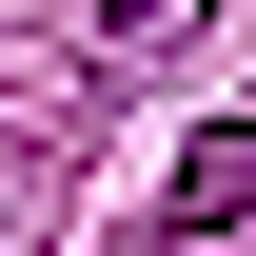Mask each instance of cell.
Returning a JSON list of instances; mask_svg holds the SVG:
<instances>
[{
    "instance_id": "cell-1",
    "label": "cell",
    "mask_w": 256,
    "mask_h": 256,
    "mask_svg": "<svg viewBox=\"0 0 256 256\" xmlns=\"http://www.w3.org/2000/svg\"><path fill=\"white\" fill-rule=\"evenodd\" d=\"M158 217H178V236H256V138H236V118L178 158V197H158Z\"/></svg>"
}]
</instances>
